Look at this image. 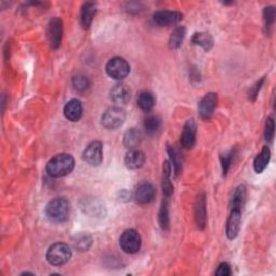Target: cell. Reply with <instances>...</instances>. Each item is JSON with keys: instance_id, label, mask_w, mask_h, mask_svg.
I'll use <instances>...</instances> for the list:
<instances>
[{"instance_id": "cell-1", "label": "cell", "mask_w": 276, "mask_h": 276, "mask_svg": "<svg viewBox=\"0 0 276 276\" xmlns=\"http://www.w3.org/2000/svg\"><path fill=\"white\" fill-rule=\"evenodd\" d=\"M75 159L73 156L69 153H60L57 154L55 156L48 162L47 164V173L50 175L51 177L54 178H60L67 176L68 174H70L73 169H75Z\"/></svg>"}, {"instance_id": "cell-2", "label": "cell", "mask_w": 276, "mask_h": 276, "mask_svg": "<svg viewBox=\"0 0 276 276\" xmlns=\"http://www.w3.org/2000/svg\"><path fill=\"white\" fill-rule=\"evenodd\" d=\"M44 214L50 222L64 223L70 215V203L65 198H54L45 206Z\"/></svg>"}, {"instance_id": "cell-3", "label": "cell", "mask_w": 276, "mask_h": 276, "mask_svg": "<svg viewBox=\"0 0 276 276\" xmlns=\"http://www.w3.org/2000/svg\"><path fill=\"white\" fill-rule=\"evenodd\" d=\"M71 255V250L67 244L55 243L47 252V260L51 265L61 266L70 260Z\"/></svg>"}, {"instance_id": "cell-4", "label": "cell", "mask_w": 276, "mask_h": 276, "mask_svg": "<svg viewBox=\"0 0 276 276\" xmlns=\"http://www.w3.org/2000/svg\"><path fill=\"white\" fill-rule=\"evenodd\" d=\"M131 71V67L128 63L120 57L110 59L106 65V72L110 78L121 81L125 79Z\"/></svg>"}, {"instance_id": "cell-5", "label": "cell", "mask_w": 276, "mask_h": 276, "mask_svg": "<svg viewBox=\"0 0 276 276\" xmlns=\"http://www.w3.org/2000/svg\"><path fill=\"white\" fill-rule=\"evenodd\" d=\"M121 250L126 254H136L142 247V237L136 230L128 229L122 233L119 240Z\"/></svg>"}, {"instance_id": "cell-6", "label": "cell", "mask_w": 276, "mask_h": 276, "mask_svg": "<svg viewBox=\"0 0 276 276\" xmlns=\"http://www.w3.org/2000/svg\"><path fill=\"white\" fill-rule=\"evenodd\" d=\"M125 112L120 107L107 109L102 116V124L107 130H117L125 121Z\"/></svg>"}, {"instance_id": "cell-7", "label": "cell", "mask_w": 276, "mask_h": 276, "mask_svg": "<svg viewBox=\"0 0 276 276\" xmlns=\"http://www.w3.org/2000/svg\"><path fill=\"white\" fill-rule=\"evenodd\" d=\"M82 159L91 167H98V165L102 164L104 159L103 144L99 141L90 143L86 147L84 153H82Z\"/></svg>"}, {"instance_id": "cell-8", "label": "cell", "mask_w": 276, "mask_h": 276, "mask_svg": "<svg viewBox=\"0 0 276 276\" xmlns=\"http://www.w3.org/2000/svg\"><path fill=\"white\" fill-rule=\"evenodd\" d=\"M47 38L51 48L58 50L61 47L63 39V22L59 17H53L49 21L47 27Z\"/></svg>"}, {"instance_id": "cell-9", "label": "cell", "mask_w": 276, "mask_h": 276, "mask_svg": "<svg viewBox=\"0 0 276 276\" xmlns=\"http://www.w3.org/2000/svg\"><path fill=\"white\" fill-rule=\"evenodd\" d=\"M155 196H156L155 187L152 185V183L145 181V182H142L141 185L136 188L133 198L136 201V203L141 205H147V204H150L151 202L154 201Z\"/></svg>"}, {"instance_id": "cell-10", "label": "cell", "mask_w": 276, "mask_h": 276, "mask_svg": "<svg viewBox=\"0 0 276 276\" xmlns=\"http://www.w3.org/2000/svg\"><path fill=\"white\" fill-rule=\"evenodd\" d=\"M182 13L178 11L170 10H160L153 13L152 21L155 25L160 27H169L172 25H176L182 20Z\"/></svg>"}, {"instance_id": "cell-11", "label": "cell", "mask_w": 276, "mask_h": 276, "mask_svg": "<svg viewBox=\"0 0 276 276\" xmlns=\"http://www.w3.org/2000/svg\"><path fill=\"white\" fill-rule=\"evenodd\" d=\"M242 225V210L231 208V213L226 224V235L229 240H234L240 233Z\"/></svg>"}, {"instance_id": "cell-12", "label": "cell", "mask_w": 276, "mask_h": 276, "mask_svg": "<svg viewBox=\"0 0 276 276\" xmlns=\"http://www.w3.org/2000/svg\"><path fill=\"white\" fill-rule=\"evenodd\" d=\"M218 104V95L216 93H207L204 97L200 100L199 103V113L201 118L208 120L214 115L215 109Z\"/></svg>"}, {"instance_id": "cell-13", "label": "cell", "mask_w": 276, "mask_h": 276, "mask_svg": "<svg viewBox=\"0 0 276 276\" xmlns=\"http://www.w3.org/2000/svg\"><path fill=\"white\" fill-rule=\"evenodd\" d=\"M195 219L199 229L203 230L207 222V211H206V196L205 193H199L196 203H195Z\"/></svg>"}, {"instance_id": "cell-14", "label": "cell", "mask_w": 276, "mask_h": 276, "mask_svg": "<svg viewBox=\"0 0 276 276\" xmlns=\"http://www.w3.org/2000/svg\"><path fill=\"white\" fill-rule=\"evenodd\" d=\"M197 140V123L193 119L188 120L183 126L180 136V144L185 149H191L196 144Z\"/></svg>"}, {"instance_id": "cell-15", "label": "cell", "mask_w": 276, "mask_h": 276, "mask_svg": "<svg viewBox=\"0 0 276 276\" xmlns=\"http://www.w3.org/2000/svg\"><path fill=\"white\" fill-rule=\"evenodd\" d=\"M110 98L118 105H125L131 99V90L124 84H118L110 90Z\"/></svg>"}, {"instance_id": "cell-16", "label": "cell", "mask_w": 276, "mask_h": 276, "mask_svg": "<svg viewBox=\"0 0 276 276\" xmlns=\"http://www.w3.org/2000/svg\"><path fill=\"white\" fill-rule=\"evenodd\" d=\"M64 115L71 122H78L84 115V106L79 99L73 98L64 107Z\"/></svg>"}, {"instance_id": "cell-17", "label": "cell", "mask_w": 276, "mask_h": 276, "mask_svg": "<svg viewBox=\"0 0 276 276\" xmlns=\"http://www.w3.org/2000/svg\"><path fill=\"white\" fill-rule=\"evenodd\" d=\"M145 154L138 149L130 150L124 158V163L127 169L130 170H138L145 164Z\"/></svg>"}, {"instance_id": "cell-18", "label": "cell", "mask_w": 276, "mask_h": 276, "mask_svg": "<svg viewBox=\"0 0 276 276\" xmlns=\"http://www.w3.org/2000/svg\"><path fill=\"white\" fill-rule=\"evenodd\" d=\"M271 150L268 146H263L261 152L254 160V170L257 174H261L270 163Z\"/></svg>"}, {"instance_id": "cell-19", "label": "cell", "mask_w": 276, "mask_h": 276, "mask_svg": "<svg viewBox=\"0 0 276 276\" xmlns=\"http://www.w3.org/2000/svg\"><path fill=\"white\" fill-rule=\"evenodd\" d=\"M142 141H143V135L141 131H138L135 127L130 128V130L126 131L123 137V144L126 148L130 150L137 149L138 146L141 145Z\"/></svg>"}, {"instance_id": "cell-20", "label": "cell", "mask_w": 276, "mask_h": 276, "mask_svg": "<svg viewBox=\"0 0 276 276\" xmlns=\"http://www.w3.org/2000/svg\"><path fill=\"white\" fill-rule=\"evenodd\" d=\"M192 43L198 47H201L204 51L208 52L214 47V39L208 33H196L192 37Z\"/></svg>"}, {"instance_id": "cell-21", "label": "cell", "mask_w": 276, "mask_h": 276, "mask_svg": "<svg viewBox=\"0 0 276 276\" xmlns=\"http://www.w3.org/2000/svg\"><path fill=\"white\" fill-rule=\"evenodd\" d=\"M96 14V5L94 3H86L81 10V24L84 29L88 30L93 22V18Z\"/></svg>"}, {"instance_id": "cell-22", "label": "cell", "mask_w": 276, "mask_h": 276, "mask_svg": "<svg viewBox=\"0 0 276 276\" xmlns=\"http://www.w3.org/2000/svg\"><path fill=\"white\" fill-rule=\"evenodd\" d=\"M171 173H172V167L169 161H167L163 165V179H162V188H163V193L165 198H170L173 192H174V187L173 183L171 181Z\"/></svg>"}, {"instance_id": "cell-23", "label": "cell", "mask_w": 276, "mask_h": 276, "mask_svg": "<svg viewBox=\"0 0 276 276\" xmlns=\"http://www.w3.org/2000/svg\"><path fill=\"white\" fill-rule=\"evenodd\" d=\"M137 105L143 112L148 113L155 106V97L149 91H144L137 97Z\"/></svg>"}, {"instance_id": "cell-24", "label": "cell", "mask_w": 276, "mask_h": 276, "mask_svg": "<svg viewBox=\"0 0 276 276\" xmlns=\"http://www.w3.org/2000/svg\"><path fill=\"white\" fill-rule=\"evenodd\" d=\"M246 198H247V190L244 185L238 186L231 199V208L234 209H243L245 203H246Z\"/></svg>"}, {"instance_id": "cell-25", "label": "cell", "mask_w": 276, "mask_h": 276, "mask_svg": "<svg viewBox=\"0 0 276 276\" xmlns=\"http://www.w3.org/2000/svg\"><path fill=\"white\" fill-rule=\"evenodd\" d=\"M186 37V29L183 26H179L177 29H175L172 33L170 40H169V47L172 50H177L181 47L183 42V39Z\"/></svg>"}, {"instance_id": "cell-26", "label": "cell", "mask_w": 276, "mask_h": 276, "mask_svg": "<svg viewBox=\"0 0 276 276\" xmlns=\"http://www.w3.org/2000/svg\"><path fill=\"white\" fill-rule=\"evenodd\" d=\"M162 125V120L161 118L158 116H148L144 121V130L146 134L148 135H154L155 133H158L160 131Z\"/></svg>"}, {"instance_id": "cell-27", "label": "cell", "mask_w": 276, "mask_h": 276, "mask_svg": "<svg viewBox=\"0 0 276 276\" xmlns=\"http://www.w3.org/2000/svg\"><path fill=\"white\" fill-rule=\"evenodd\" d=\"M168 153L170 155V164L176 176L181 174L182 172V160L179 152L174 148L173 146H168Z\"/></svg>"}, {"instance_id": "cell-28", "label": "cell", "mask_w": 276, "mask_h": 276, "mask_svg": "<svg viewBox=\"0 0 276 276\" xmlns=\"http://www.w3.org/2000/svg\"><path fill=\"white\" fill-rule=\"evenodd\" d=\"M92 237L89 234H79L75 237L73 240V246H75L76 250L79 252H88L90 250V247L92 246Z\"/></svg>"}, {"instance_id": "cell-29", "label": "cell", "mask_w": 276, "mask_h": 276, "mask_svg": "<svg viewBox=\"0 0 276 276\" xmlns=\"http://www.w3.org/2000/svg\"><path fill=\"white\" fill-rule=\"evenodd\" d=\"M159 224H160L162 230H164V231L169 230V228H170V217H169V199L168 198H165L164 201H163V203H162L160 213H159Z\"/></svg>"}, {"instance_id": "cell-30", "label": "cell", "mask_w": 276, "mask_h": 276, "mask_svg": "<svg viewBox=\"0 0 276 276\" xmlns=\"http://www.w3.org/2000/svg\"><path fill=\"white\" fill-rule=\"evenodd\" d=\"M275 16H276V11L275 8L273 6H269L264 8L263 10V20H264V27L266 30V33L270 34L271 30L273 29V25L275 22Z\"/></svg>"}, {"instance_id": "cell-31", "label": "cell", "mask_w": 276, "mask_h": 276, "mask_svg": "<svg viewBox=\"0 0 276 276\" xmlns=\"http://www.w3.org/2000/svg\"><path fill=\"white\" fill-rule=\"evenodd\" d=\"M72 86L77 91H86L90 88V80L85 75H78L72 78Z\"/></svg>"}, {"instance_id": "cell-32", "label": "cell", "mask_w": 276, "mask_h": 276, "mask_svg": "<svg viewBox=\"0 0 276 276\" xmlns=\"http://www.w3.org/2000/svg\"><path fill=\"white\" fill-rule=\"evenodd\" d=\"M235 156V151L234 150H230L228 152H226L225 154L222 155V168H223V173L224 176H226L227 173L230 170V167H231V164L233 162V159Z\"/></svg>"}, {"instance_id": "cell-33", "label": "cell", "mask_w": 276, "mask_h": 276, "mask_svg": "<svg viewBox=\"0 0 276 276\" xmlns=\"http://www.w3.org/2000/svg\"><path fill=\"white\" fill-rule=\"evenodd\" d=\"M275 134V123L273 118H268L265 122V130H264V137L266 142H272Z\"/></svg>"}, {"instance_id": "cell-34", "label": "cell", "mask_w": 276, "mask_h": 276, "mask_svg": "<svg viewBox=\"0 0 276 276\" xmlns=\"http://www.w3.org/2000/svg\"><path fill=\"white\" fill-rule=\"evenodd\" d=\"M264 81H265V78H262L261 80L257 81L256 84H255L253 87H251V89H250V93H248V96H250V99L252 100V102H255L256 98H257V96H258L259 91L261 90V88H262V86H263V84H264Z\"/></svg>"}, {"instance_id": "cell-35", "label": "cell", "mask_w": 276, "mask_h": 276, "mask_svg": "<svg viewBox=\"0 0 276 276\" xmlns=\"http://www.w3.org/2000/svg\"><path fill=\"white\" fill-rule=\"evenodd\" d=\"M215 274L218 275V276H230V275H232L231 266H230L229 263H227V262L220 263Z\"/></svg>"}]
</instances>
